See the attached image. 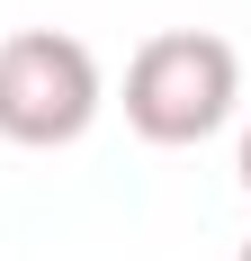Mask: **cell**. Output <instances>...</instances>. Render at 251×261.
Returning <instances> with one entry per match:
<instances>
[{
	"instance_id": "obj_1",
	"label": "cell",
	"mask_w": 251,
	"mask_h": 261,
	"mask_svg": "<svg viewBox=\"0 0 251 261\" xmlns=\"http://www.w3.org/2000/svg\"><path fill=\"white\" fill-rule=\"evenodd\" d=\"M242 108V54L206 27H162L125 63V126L144 144H206Z\"/></svg>"
},
{
	"instance_id": "obj_2",
	"label": "cell",
	"mask_w": 251,
	"mask_h": 261,
	"mask_svg": "<svg viewBox=\"0 0 251 261\" xmlns=\"http://www.w3.org/2000/svg\"><path fill=\"white\" fill-rule=\"evenodd\" d=\"M99 117V54L63 27H18L0 36V135L27 153L81 144Z\"/></svg>"
},
{
	"instance_id": "obj_3",
	"label": "cell",
	"mask_w": 251,
	"mask_h": 261,
	"mask_svg": "<svg viewBox=\"0 0 251 261\" xmlns=\"http://www.w3.org/2000/svg\"><path fill=\"white\" fill-rule=\"evenodd\" d=\"M233 171H242V189H251V126H242V162H233Z\"/></svg>"
},
{
	"instance_id": "obj_4",
	"label": "cell",
	"mask_w": 251,
	"mask_h": 261,
	"mask_svg": "<svg viewBox=\"0 0 251 261\" xmlns=\"http://www.w3.org/2000/svg\"><path fill=\"white\" fill-rule=\"evenodd\" d=\"M233 261H251V243H242V252H233Z\"/></svg>"
}]
</instances>
